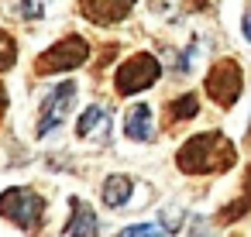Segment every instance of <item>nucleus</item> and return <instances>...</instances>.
Here are the masks:
<instances>
[{
    "label": "nucleus",
    "mask_w": 251,
    "mask_h": 237,
    "mask_svg": "<svg viewBox=\"0 0 251 237\" xmlns=\"http://www.w3.org/2000/svg\"><path fill=\"white\" fill-rule=\"evenodd\" d=\"M131 7L134 0H79V14L93 24H117Z\"/></svg>",
    "instance_id": "obj_7"
},
{
    "label": "nucleus",
    "mask_w": 251,
    "mask_h": 237,
    "mask_svg": "<svg viewBox=\"0 0 251 237\" xmlns=\"http://www.w3.org/2000/svg\"><path fill=\"white\" fill-rule=\"evenodd\" d=\"M124 134H127L131 141H151V138H155V127H151V107H148V103H134V107L127 110Z\"/></svg>",
    "instance_id": "obj_8"
},
{
    "label": "nucleus",
    "mask_w": 251,
    "mask_h": 237,
    "mask_svg": "<svg viewBox=\"0 0 251 237\" xmlns=\"http://www.w3.org/2000/svg\"><path fill=\"white\" fill-rule=\"evenodd\" d=\"M90 59V45L86 38L79 35H69L62 42H55L52 48H45L35 62V72L38 76H52V72H69V69H79L83 62Z\"/></svg>",
    "instance_id": "obj_3"
},
{
    "label": "nucleus",
    "mask_w": 251,
    "mask_h": 237,
    "mask_svg": "<svg viewBox=\"0 0 251 237\" xmlns=\"http://www.w3.org/2000/svg\"><path fill=\"white\" fill-rule=\"evenodd\" d=\"M73 100H76V83H62V86H55V90L45 96V103H42V114H38V127H35V134H38V138L52 134V131L62 124V117L69 114Z\"/></svg>",
    "instance_id": "obj_6"
},
{
    "label": "nucleus",
    "mask_w": 251,
    "mask_h": 237,
    "mask_svg": "<svg viewBox=\"0 0 251 237\" xmlns=\"http://www.w3.org/2000/svg\"><path fill=\"white\" fill-rule=\"evenodd\" d=\"M241 28H244V38L251 42V14H244V21H241Z\"/></svg>",
    "instance_id": "obj_17"
},
{
    "label": "nucleus",
    "mask_w": 251,
    "mask_h": 237,
    "mask_svg": "<svg viewBox=\"0 0 251 237\" xmlns=\"http://www.w3.org/2000/svg\"><path fill=\"white\" fill-rule=\"evenodd\" d=\"M169 230H162L158 223H131V227H124L117 237H165Z\"/></svg>",
    "instance_id": "obj_14"
},
{
    "label": "nucleus",
    "mask_w": 251,
    "mask_h": 237,
    "mask_svg": "<svg viewBox=\"0 0 251 237\" xmlns=\"http://www.w3.org/2000/svg\"><path fill=\"white\" fill-rule=\"evenodd\" d=\"M4 107H7V90L0 86V114H4Z\"/></svg>",
    "instance_id": "obj_18"
},
{
    "label": "nucleus",
    "mask_w": 251,
    "mask_h": 237,
    "mask_svg": "<svg viewBox=\"0 0 251 237\" xmlns=\"http://www.w3.org/2000/svg\"><path fill=\"white\" fill-rule=\"evenodd\" d=\"M206 93L217 107H234L237 96H241V69L234 59H224L210 69L206 76Z\"/></svg>",
    "instance_id": "obj_5"
},
{
    "label": "nucleus",
    "mask_w": 251,
    "mask_h": 237,
    "mask_svg": "<svg viewBox=\"0 0 251 237\" xmlns=\"http://www.w3.org/2000/svg\"><path fill=\"white\" fill-rule=\"evenodd\" d=\"M107 127H110L107 110H103V107H86L83 117H79V124H76V134H79V138H93V134H103Z\"/></svg>",
    "instance_id": "obj_11"
},
{
    "label": "nucleus",
    "mask_w": 251,
    "mask_h": 237,
    "mask_svg": "<svg viewBox=\"0 0 251 237\" xmlns=\"http://www.w3.org/2000/svg\"><path fill=\"white\" fill-rule=\"evenodd\" d=\"M45 14V0H25L21 4V18H42Z\"/></svg>",
    "instance_id": "obj_16"
},
{
    "label": "nucleus",
    "mask_w": 251,
    "mask_h": 237,
    "mask_svg": "<svg viewBox=\"0 0 251 237\" xmlns=\"http://www.w3.org/2000/svg\"><path fill=\"white\" fill-rule=\"evenodd\" d=\"M158 76H162L158 59H155V55H148V52H138V55H131V59L117 69L114 86H117V93H121V96H134V93L148 90Z\"/></svg>",
    "instance_id": "obj_4"
},
{
    "label": "nucleus",
    "mask_w": 251,
    "mask_h": 237,
    "mask_svg": "<svg viewBox=\"0 0 251 237\" xmlns=\"http://www.w3.org/2000/svg\"><path fill=\"white\" fill-rule=\"evenodd\" d=\"M69 206H73V216L66 223V237H93L97 234V213L90 210V203L69 199Z\"/></svg>",
    "instance_id": "obj_9"
},
{
    "label": "nucleus",
    "mask_w": 251,
    "mask_h": 237,
    "mask_svg": "<svg viewBox=\"0 0 251 237\" xmlns=\"http://www.w3.org/2000/svg\"><path fill=\"white\" fill-rule=\"evenodd\" d=\"M234 162H237V151H234V144H230L220 131H206V134L189 138V141L179 148V155H176V165H179L186 175L227 172Z\"/></svg>",
    "instance_id": "obj_1"
},
{
    "label": "nucleus",
    "mask_w": 251,
    "mask_h": 237,
    "mask_svg": "<svg viewBox=\"0 0 251 237\" xmlns=\"http://www.w3.org/2000/svg\"><path fill=\"white\" fill-rule=\"evenodd\" d=\"M131 192H134L131 175H110V179L103 182V203H107L110 210L127 206V203H131Z\"/></svg>",
    "instance_id": "obj_10"
},
{
    "label": "nucleus",
    "mask_w": 251,
    "mask_h": 237,
    "mask_svg": "<svg viewBox=\"0 0 251 237\" xmlns=\"http://www.w3.org/2000/svg\"><path fill=\"white\" fill-rule=\"evenodd\" d=\"M0 216H7L21 230H38L45 220V199L28 186H14L7 192H0Z\"/></svg>",
    "instance_id": "obj_2"
},
{
    "label": "nucleus",
    "mask_w": 251,
    "mask_h": 237,
    "mask_svg": "<svg viewBox=\"0 0 251 237\" xmlns=\"http://www.w3.org/2000/svg\"><path fill=\"white\" fill-rule=\"evenodd\" d=\"M18 62V42L7 35V31H0V72L11 69Z\"/></svg>",
    "instance_id": "obj_13"
},
{
    "label": "nucleus",
    "mask_w": 251,
    "mask_h": 237,
    "mask_svg": "<svg viewBox=\"0 0 251 237\" xmlns=\"http://www.w3.org/2000/svg\"><path fill=\"white\" fill-rule=\"evenodd\" d=\"M196 52H200V42H193V45H189V48L179 55V66H176V72H179V76H186V72L193 69V59H196Z\"/></svg>",
    "instance_id": "obj_15"
},
{
    "label": "nucleus",
    "mask_w": 251,
    "mask_h": 237,
    "mask_svg": "<svg viewBox=\"0 0 251 237\" xmlns=\"http://www.w3.org/2000/svg\"><path fill=\"white\" fill-rule=\"evenodd\" d=\"M196 110H200V96H196V93H186V96H179V100H172V103L165 107V114H169V124L193 120V117H196Z\"/></svg>",
    "instance_id": "obj_12"
}]
</instances>
